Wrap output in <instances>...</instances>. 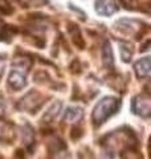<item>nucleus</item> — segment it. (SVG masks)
<instances>
[{
    "label": "nucleus",
    "instance_id": "f257e3e1",
    "mask_svg": "<svg viewBox=\"0 0 151 159\" xmlns=\"http://www.w3.org/2000/svg\"><path fill=\"white\" fill-rule=\"evenodd\" d=\"M121 103L117 98L106 97L102 101H99L93 111V122L95 125H102L109 117H112L114 113H117Z\"/></svg>",
    "mask_w": 151,
    "mask_h": 159
},
{
    "label": "nucleus",
    "instance_id": "f03ea898",
    "mask_svg": "<svg viewBox=\"0 0 151 159\" xmlns=\"http://www.w3.org/2000/svg\"><path fill=\"white\" fill-rule=\"evenodd\" d=\"M151 110V101L149 94H140L133 99V111L138 116L149 117Z\"/></svg>",
    "mask_w": 151,
    "mask_h": 159
},
{
    "label": "nucleus",
    "instance_id": "7ed1b4c3",
    "mask_svg": "<svg viewBox=\"0 0 151 159\" xmlns=\"http://www.w3.org/2000/svg\"><path fill=\"white\" fill-rule=\"evenodd\" d=\"M8 84H9V86L15 89V90L23 89L25 85H27V81H25V73L20 72L17 68H15L12 70V73H11V76H9Z\"/></svg>",
    "mask_w": 151,
    "mask_h": 159
},
{
    "label": "nucleus",
    "instance_id": "20e7f679",
    "mask_svg": "<svg viewBox=\"0 0 151 159\" xmlns=\"http://www.w3.org/2000/svg\"><path fill=\"white\" fill-rule=\"evenodd\" d=\"M97 12L102 16H109L113 15L118 9V7L115 6V3L113 0H97Z\"/></svg>",
    "mask_w": 151,
    "mask_h": 159
},
{
    "label": "nucleus",
    "instance_id": "39448f33",
    "mask_svg": "<svg viewBox=\"0 0 151 159\" xmlns=\"http://www.w3.org/2000/svg\"><path fill=\"white\" fill-rule=\"evenodd\" d=\"M15 137V129L8 121L0 119V141L11 142Z\"/></svg>",
    "mask_w": 151,
    "mask_h": 159
},
{
    "label": "nucleus",
    "instance_id": "423d86ee",
    "mask_svg": "<svg viewBox=\"0 0 151 159\" xmlns=\"http://www.w3.org/2000/svg\"><path fill=\"white\" fill-rule=\"evenodd\" d=\"M135 72H137V76L139 78L149 77L150 76V58L149 57L140 58L139 61L135 64Z\"/></svg>",
    "mask_w": 151,
    "mask_h": 159
},
{
    "label": "nucleus",
    "instance_id": "0eeeda50",
    "mask_svg": "<svg viewBox=\"0 0 151 159\" xmlns=\"http://www.w3.org/2000/svg\"><path fill=\"white\" fill-rule=\"evenodd\" d=\"M82 118V110L78 107H69L65 113V121L66 122H77Z\"/></svg>",
    "mask_w": 151,
    "mask_h": 159
},
{
    "label": "nucleus",
    "instance_id": "6e6552de",
    "mask_svg": "<svg viewBox=\"0 0 151 159\" xmlns=\"http://www.w3.org/2000/svg\"><path fill=\"white\" fill-rule=\"evenodd\" d=\"M103 64L106 68H113L114 66V60H113V53H112V48L110 44L106 43L103 47Z\"/></svg>",
    "mask_w": 151,
    "mask_h": 159
},
{
    "label": "nucleus",
    "instance_id": "1a4fd4ad",
    "mask_svg": "<svg viewBox=\"0 0 151 159\" xmlns=\"http://www.w3.org/2000/svg\"><path fill=\"white\" fill-rule=\"evenodd\" d=\"M60 109H61V102L53 103L52 107H50L49 110L47 111V114L44 116V121H53V119L57 117V114H58V111H60Z\"/></svg>",
    "mask_w": 151,
    "mask_h": 159
},
{
    "label": "nucleus",
    "instance_id": "9d476101",
    "mask_svg": "<svg viewBox=\"0 0 151 159\" xmlns=\"http://www.w3.org/2000/svg\"><path fill=\"white\" fill-rule=\"evenodd\" d=\"M121 54H122V60L125 62H129L131 60L133 56V51H131V47L130 44L127 43H121Z\"/></svg>",
    "mask_w": 151,
    "mask_h": 159
},
{
    "label": "nucleus",
    "instance_id": "9b49d317",
    "mask_svg": "<svg viewBox=\"0 0 151 159\" xmlns=\"http://www.w3.org/2000/svg\"><path fill=\"white\" fill-rule=\"evenodd\" d=\"M6 37H8V27L0 20V40H6Z\"/></svg>",
    "mask_w": 151,
    "mask_h": 159
},
{
    "label": "nucleus",
    "instance_id": "f8f14e48",
    "mask_svg": "<svg viewBox=\"0 0 151 159\" xmlns=\"http://www.w3.org/2000/svg\"><path fill=\"white\" fill-rule=\"evenodd\" d=\"M0 159H3V158H2V157H0Z\"/></svg>",
    "mask_w": 151,
    "mask_h": 159
}]
</instances>
